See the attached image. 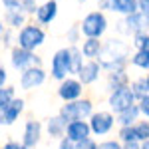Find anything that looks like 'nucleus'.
I'll use <instances>...</instances> for the list:
<instances>
[{
	"label": "nucleus",
	"mask_w": 149,
	"mask_h": 149,
	"mask_svg": "<svg viewBox=\"0 0 149 149\" xmlns=\"http://www.w3.org/2000/svg\"><path fill=\"white\" fill-rule=\"evenodd\" d=\"M58 113L66 121H76V119H88L93 113V102L88 97H78L74 102H64Z\"/></svg>",
	"instance_id": "nucleus-1"
},
{
	"label": "nucleus",
	"mask_w": 149,
	"mask_h": 149,
	"mask_svg": "<svg viewBox=\"0 0 149 149\" xmlns=\"http://www.w3.org/2000/svg\"><path fill=\"white\" fill-rule=\"evenodd\" d=\"M16 42H18L16 46L36 52V48H40L46 42V32L40 26H36V24H24L22 28H20V32H18Z\"/></svg>",
	"instance_id": "nucleus-2"
},
{
	"label": "nucleus",
	"mask_w": 149,
	"mask_h": 149,
	"mask_svg": "<svg viewBox=\"0 0 149 149\" xmlns=\"http://www.w3.org/2000/svg\"><path fill=\"white\" fill-rule=\"evenodd\" d=\"M105 30H107V18L100 10L90 12L80 24V32L86 38H102L105 34Z\"/></svg>",
	"instance_id": "nucleus-3"
},
{
	"label": "nucleus",
	"mask_w": 149,
	"mask_h": 149,
	"mask_svg": "<svg viewBox=\"0 0 149 149\" xmlns=\"http://www.w3.org/2000/svg\"><path fill=\"white\" fill-rule=\"evenodd\" d=\"M88 123L92 129V135H107L115 125V115L111 111H93L88 117Z\"/></svg>",
	"instance_id": "nucleus-4"
},
{
	"label": "nucleus",
	"mask_w": 149,
	"mask_h": 149,
	"mask_svg": "<svg viewBox=\"0 0 149 149\" xmlns=\"http://www.w3.org/2000/svg\"><path fill=\"white\" fill-rule=\"evenodd\" d=\"M10 62L18 72H22V70L32 68V66H40V56H36V52H32V50L14 46L10 50Z\"/></svg>",
	"instance_id": "nucleus-5"
},
{
	"label": "nucleus",
	"mask_w": 149,
	"mask_h": 149,
	"mask_svg": "<svg viewBox=\"0 0 149 149\" xmlns=\"http://www.w3.org/2000/svg\"><path fill=\"white\" fill-rule=\"evenodd\" d=\"M133 103H135V97H133V93H131V90H129V86L119 88V90H111L109 100H107L109 111H111L113 115L119 113V111H123L125 107L133 105Z\"/></svg>",
	"instance_id": "nucleus-6"
},
{
	"label": "nucleus",
	"mask_w": 149,
	"mask_h": 149,
	"mask_svg": "<svg viewBox=\"0 0 149 149\" xmlns=\"http://www.w3.org/2000/svg\"><path fill=\"white\" fill-rule=\"evenodd\" d=\"M44 81H46V72L42 66H32V68H26L20 72V88L24 92L40 88Z\"/></svg>",
	"instance_id": "nucleus-7"
},
{
	"label": "nucleus",
	"mask_w": 149,
	"mask_h": 149,
	"mask_svg": "<svg viewBox=\"0 0 149 149\" xmlns=\"http://www.w3.org/2000/svg\"><path fill=\"white\" fill-rule=\"evenodd\" d=\"M70 74H72L70 72V50L68 48H60L52 56V72H50V76L54 80L62 81L64 78H68Z\"/></svg>",
	"instance_id": "nucleus-8"
},
{
	"label": "nucleus",
	"mask_w": 149,
	"mask_h": 149,
	"mask_svg": "<svg viewBox=\"0 0 149 149\" xmlns=\"http://www.w3.org/2000/svg\"><path fill=\"white\" fill-rule=\"evenodd\" d=\"M24 105H26V102H24L22 97L14 95L4 107H0V125H12V123H16L18 117L24 111Z\"/></svg>",
	"instance_id": "nucleus-9"
},
{
	"label": "nucleus",
	"mask_w": 149,
	"mask_h": 149,
	"mask_svg": "<svg viewBox=\"0 0 149 149\" xmlns=\"http://www.w3.org/2000/svg\"><path fill=\"white\" fill-rule=\"evenodd\" d=\"M84 95V86L80 84L78 78H64L58 86V97L62 102H74Z\"/></svg>",
	"instance_id": "nucleus-10"
},
{
	"label": "nucleus",
	"mask_w": 149,
	"mask_h": 149,
	"mask_svg": "<svg viewBox=\"0 0 149 149\" xmlns=\"http://www.w3.org/2000/svg\"><path fill=\"white\" fill-rule=\"evenodd\" d=\"M78 80H80L81 86H92L95 81L100 80V76H102V66H100V62H95V60H88V62H84L81 64V68L78 70Z\"/></svg>",
	"instance_id": "nucleus-11"
},
{
	"label": "nucleus",
	"mask_w": 149,
	"mask_h": 149,
	"mask_svg": "<svg viewBox=\"0 0 149 149\" xmlns=\"http://www.w3.org/2000/svg\"><path fill=\"white\" fill-rule=\"evenodd\" d=\"M42 131H44V125L36 119H28L24 123V131H22V143L28 149H34L40 139H42Z\"/></svg>",
	"instance_id": "nucleus-12"
},
{
	"label": "nucleus",
	"mask_w": 149,
	"mask_h": 149,
	"mask_svg": "<svg viewBox=\"0 0 149 149\" xmlns=\"http://www.w3.org/2000/svg\"><path fill=\"white\" fill-rule=\"evenodd\" d=\"M66 137L74 143H78L86 137H92V129H90V123L88 119H76V121H68V127H66Z\"/></svg>",
	"instance_id": "nucleus-13"
},
{
	"label": "nucleus",
	"mask_w": 149,
	"mask_h": 149,
	"mask_svg": "<svg viewBox=\"0 0 149 149\" xmlns=\"http://www.w3.org/2000/svg\"><path fill=\"white\" fill-rule=\"evenodd\" d=\"M36 20L40 24H52L58 16V0H48L36 8Z\"/></svg>",
	"instance_id": "nucleus-14"
},
{
	"label": "nucleus",
	"mask_w": 149,
	"mask_h": 149,
	"mask_svg": "<svg viewBox=\"0 0 149 149\" xmlns=\"http://www.w3.org/2000/svg\"><path fill=\"white\" fill-rule=\"evenodd\" d=\"M125 24H127V30L133 32V34H139V32H147L149 28V16L143 14V12H133L125 16Z\"/></svg>",
	"instance_id": "nucleus-15"
},
{
	"label": "nucleus",
	"mask_w": 149,
	"mask_h": 149,
	"mask_svg": "<svg viewBox=\"0 0 149 149\" xmlns=\"http://www.w3.org/2000/svg\"><path fill=\"white\" fill-rule=\"evenodd\" d=\"M66 127H68V121L58 113V115H54V117L48 119L46 131H48V135H50L52 139H62L64 135H66Z\"/></svg>",
	"instance_id": "nucleus-16"
},
{
	"label": "nucleus",
	"mask_w": 149,
	"mask_h": 149,
	"mask_svg": "<svg viewBox=\"0 0 149 149\" xmlns=\"http://www.w3.org/2000/svg\"><path fill=\"white\" fill-rule=\"evenodd\" d=\"M139 117H141V113H139V107H137V103H133V105L125 107L123 111L115 113V123H119V125H133Z\"/></svg>",
	"instance_id": "nucleus-17"
},
{
	"label": "nucleus",
	"mask_w": 149,
	"mask_h": 149,
	"mask_svg": "<svg viewBox=\"0 0 149 149\" xmlns=\"http://www.w3.org/2000/svg\"><path fill=\"white\" fill-rule=\"evenodd\" d=\"M109 10L121 16H129L137 12V0H109Z\"/></svg>",
	"instance_id": "nucleus-18"
},
{
	"label": "nucleus",
	"mask_w": 149,
	"mask_h": 149,
	"mask_svg": "<svg viewBox=\"0 0 149 149\" xmlns=\"http://www.w3.org/2000/svg\"><path fill=\"white\" fill-rule=\"evenodd\" d=\"M102 42H100V38H86L84 40V44H81V56L88 58V60H95V58L100 56V52H102Z\"/></svg>",
	"instance_id": "nucleus-19"
},
{
	"label": "nucleus",
	"mask_w": 149,
	"mask_h": 149,
	"mask_svg": "<svg viewBox=\"0 0 149 149\" xmlns=\"http://www.w3.org/2000/svg\"><path fill=\"white\" fill-rule=\"evenodd\" d=\"M107 86L109 90H119L129 86V76L125 74V70H113L107 74Z\"/></svg>",
	"instance_id": "nucleus-20"
},
{
	"label": "nucleus",
	"mask_w": 149,
	"mask_h": 149,
	"mask_svg": "<svg viewBox=\"0 0 149 149\" xmlns=\"http://www.w3.org/2000/svg\"><path fill=\"white\" fill-rule=\"evenodd\" d=\"M129 62L139 70H149V48L147 50H135V54L129 58Z\"/></svg>",
	"instance_id": "nucleus-21"
},
{
	"label": "nucleus",
	"mask_w": 149,
	"mask_h": 149,
	"mask_svg": "<svg viewBox=\"0 0 149 149\" xmlns=\"http://www.w3.org/2000/svg\"><path fill=\"white\" fill-rule=\"evenodd\" d=\"M68 50H70V72L72 74H78V70L84 64V56H81L80 48H76V46H70Z\"/></svg>",
	"instance_id": "nucleus-22"
},
{
	"label": "nucleus",
	"mask_w": 149,
	"mask_h": 149,
	"mask_svg": "<svg viewBox=\"0 0 149 149\" xmlns=\"http://www.w3.org/2000/svg\"><path fill=\"white\" fill-rule=\"evenodd\" d=\"M129 90L133 93V97H135V102L141 100L143 95H147L149 90H147V84H145V78H139V80H133L129 84Z\"/></svg>",
	"instance_id": "nucleus-23"
},
{
	"label": "nucleus",
	"mask_w": 149,
	"mask_h": 149,
	"mask_svg": "<svg viewBox=\"0 0 149 149\" xmlns=\"http://www.w3.org/2000/svg\"><path fill=\"white\" fill-rule=\"evenodd\" d=\"M117 141H119V143H131V141H137V135H135L133 125H119Z\"/></svg>",
	"instance_id": "nucleus-24"
},
{
	"label": "nucleus",
	"mask_w": 149,
	"mask_h": 149,
	"mask_svg": "<svg viewBox=\"0 0 149 149\" xmlns=\"http://www.w3.org/2000/svg\"><path fill=\"white\" fill-rule=\"evenodd\" d=\"M6 22L12 28H20L26 22V14H22L20 10H8L6 12Z\"/></svg>",
	"instance_id": "nucleus-25"
},
{
	"label": "nucleus",
	"mask_w": 149,
	"mask_h": 149,
	"mask_svg": "<svg viewBox=\"0 0 149 149\" xmlns=\"http://www.w3.org/2000/svg\"><path fill=\"white\" fill-rule=\"evenodd\" d=\"M133 129H135V135H137V141H145V139H149V121L145 119V121H135L133 123Z\"/></svg>",
	"instance_id": "nucleus-26"
},
{
	"label": "nucleus",
	"mask_w": 149,
	"mask_h": 149,
	"mask_svg": "<svg viewBox=\"0 0 149 149\" xmlns=\"http://www.w3.org/2000/svg\"><path fill=\"white\" fill-rule=\"evenodd\" d=\"M133 46H135V50H147L149 48V32L133 34Z\"/></svg>",
	"instance_id": "nucleus-27"
},
{
	"label": "nucleus",
	"mask_w": 149,
	"mask_h": 149,
	"mask_svg": "<svg viewBox=\"0 0 149 149\" xmlns=\"http://www.w3.org/2000/svg\"><path fill=\"white\" fill-rule=\"evenodd\" d=\"M12 97H14V88H10V86H0V107H4Z\"/></svg>",
	"instance_id": "nucleus-28"
},
{
	"label": "nucleus",
	"mask_w": 149,
	"mask_h": 149,
	"mask_svg": "<svg viewBox=\"0 0 149 149\" xmlns=\"http://www.w3.org/2000/svg\"><path fill=\"white\" fill-rule=\"evenodd\" d=\"M66 38H68V42L72 44V46H76L78 42H80V38H81V32H80V26L76 24V26H72L68 30V34H66Z\"/></svg>",
	"instance_id": "nucleus-29"
},
{
	"label": "nucleus",
	"mask_w": 149,
	"mask_h": 149,
	"mask_svg": "<svg viewBox=\"0 0 149 149\" xmlns=\"http://www.w3.org/2000/svg\"><path fill=\"white\" fill-rule=\"evenodd\" d=\"M135 103H137V107H139V113L143 115L145 119H149V93L143 95L141 100H137Z\"/></svg>",
	"instance_id": "nucleus-30"
},
{
	"label": "nucleus",
	"mask_w": 149,
	"mask_h": 149,
	"mask_svg": "<svg viewBox=\"0 0 149 149\" xmlns=\"http://www.w3.org/2000/svg\"><path fill=\"white\" fill-rule=\"evenodd\" d=\"M36 0H22L20 2V6H18V10L22 12V14H34L36 12Z\"/></svg>",
	"instance_id": "nucleus-31"
},
{
	"label": "nucleus",
	"mask_w": 149,
	"mask_h": 149,
	"mask_svg": "<svg viewBox=\"0 0 149 149\" xmlns=\"http://www.w3.org/2000/svg\"><path fill=\"white\" fill-rule=\"evenodd\" d=\"M74 149H97V143L92 137H86L81 141H78V143H74Z\"/></svg>",
	"instance_id": "nucleus-32"
},
{
	"label": "nucleus",
	"mask_w": 149,
	"mask_h": 149,
	"mask_svg": "<svg viewBox=\"0 0 149 149\" xmlns=\"http://www.w3.org/2000/svg\"><path fill=\"white\" fill-rule=\"evenodd\" d=\"M97 149H121V143L115 139H105L102 143H97Z\"/></svg>",
	"instance_id": "nucleus-33"
},
{
	"label": "nucleus",
	"mask_w": 149,
	"mask_h": 149,
	"mask_svg": "<svg viewBox=\"0 0 149 149\" xmlns=\"http://www.w3.org/2000/svg\"><path fill=\"white\" fill-rule=\"evenodd\" d=\"M0 149H28V147L24 145L22 141H6Z\"/></svg>",
	"instance_id": "nucleus-34"
},
{
	"label": "nucleus",
	"mask_w": 149,
	"mask_h": 149,
	"mask_svg": "<svg viewBox=\"0 0 149 149\" xmlns=\"http://www.w3.org/2000/svg\"><path fill=\"white\" fill-rule=\"evenodd\" d=\"M20 2H22V0H2V4H4L8 10H18Z\"/></svg>",
	"instance_id": "nucleus-35"
},
{
	"label": "nucleus",
	"mask_w": 149,
	"mask_h": 149,
	"mask_svg": "<svg viewBox=\"0 0 149 149\" xmlns=\"http://www.w3.org/2000/svg\"><path fill=\"white\" fill-rule=\"evenodd\" d=\"M137 10L149 16V0H137Z\"/></svg>",
	"instance_id": "nucleus-36"
},
{
	"label": "nucleus",
	"mask_w": 149,
	"mask_h": 149,
	"mask_svg": "<svg viewBox=\"0 0 149 149\" xmlns=\"http://www.w3.org/2000/svg\"><path fill=\"white\" fill-rule=\"evenodd\" d=\"M58 149H74V141H70V139L64 135V137L60 139V147Z\"/></svg>",
	"instance_id": "nucleus-37"
},
{
	"label": "nucleus",
	"mask_w": 149,
	"mask_h": 149,
	"mask_svg": "<svg viewBox=\"0 0 149 149\" xmlns=\"http://www.w3.org/2000/svg\"><path fill=\"white\" fill-rule=\"evenodd\" d=\"M121 149H141L139 141H131V143H121Z\"/></svg>",
	"instance_id": "nucleus-38"
},
{
	"label": "nucleus",
	"mask_w": 149,
	"mask_h": 149,
	"mask_svg": "<svg viewBox=\"0 0 149 149\" xmlns=\"http://www.w3.org/2000/svg\"><path fill=\"white\" fill-rule=\"evenodd\" d=\"M6 80H8V72H6L4 68H0V86H4Z\"/></svg>",
	"instance_id": "nucleus-39"
},
{
	"label": "nucleus",
	"mask_w": 149,
	"mask_h": 149,
	"mask_svg": "<svg viewBox=\"0 0 149 149\" xmlns=\"http://www.w3.org/2000/svg\"><path fill=\"white\" fill-rule=\"evenodd\" d=\"M139 147H141V149H149V139H145V141H139Z\"/></svg>",
	"instance_id": "nucleus-40"
},
{
	"label": "nucleus",
	"mask_w": 149,
	"mask_h": 149,
	"mask_svg": "<svg viewBox=\"0 0 149 149\" xmlns=\"http://www.w3.org/2000/svg\"><path fill=\"white\" fill-rule=\"evenodd\" d=\"M4 36V26H2V22H0V38Z\"/></svg>",
	"instance_id": "nucleus-41"
},
{
	"label": "nucleus",
	"mask_w": 149,
	"mask_h": 149,
	"mask_svg": "<svg viewBox=\"0 0 149 149\" xmlns=\"http://www.w3.org/2000/svg\"><path fill=\"white\" fill-rule=\"evenodd\" d=\"M145 84H147V90H149V74L145 76Z\"/></svg>",
	"instance_id": "nucleus-42"
},
{
	"label": "nucleus",
	"mask_w": 149,
	"mask_h": 149,
	"mask_svg": "<svg viewBox=\"0 0 149 149\" xmlns=\"http://www.w3.org/2000/svg\"><path fill=\"white\" fill-rule=\"evenodd\" d=\"M78 2H86V0H78Z\"/></svg>",
	"instance_id": "nucleus-43"
}]
</instances>
